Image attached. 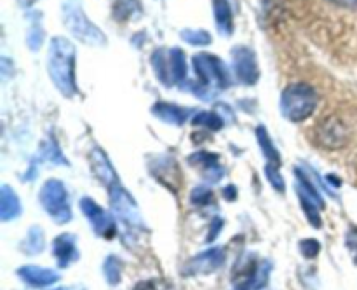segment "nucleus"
I'll use <instances>...</instances> for the list:
<instances>
[{"mask_svg": "<svg viewBox=\"0 0 357 290\" xmlns=\"http://www.w3.org/2000/svg\"><path fill=\"white\" fill-rule=\"evenodd\" d=\"M21 250L28 255H37L44 250V231L38 226L30 227L26 238L21 241Z\"/></svg>", "mask_w": 357, "mask_h": 290, "instance_id": "nucleus-23", "label": "nucleus"}, {"mask_svg": "<svg viewBox=\"0 0 357 290\" xmlns=\"http://www.w3.org/2000/svg\"><path fill=\"white\" fill-rule=\"evenodd\" d=\"M56 290H86V289H82V287H59V289Z\"/></svg>", "mask_w": 357, "mask_h": 290, "instance_id": "nucleus-38", "label": "nucleus"}, {"mask_svg": "<svg viewBox=\"0 0 357 290\" xmlns=\"http://www.w3.org/2000/svg\"><path fill=\"white\" fill-rule=\"evenodd\" d=\"M223 194H225V198L229 199V201H232V199H236L237 191H236V187H234V185H229V187H227L225 191H223Z\"/></svg>", "mask_w": 357, "mask_h": 290, "instance_id": "nucleus-37", "label": "nucleus"}, {"mask_svg": "<svg viewBox=\"0 0 357 290\" xmlns=\"http://www.w3.org/2000/svg\"><path fill=\"white\" fill-rule=\"evenodd\" d=\"M188 163H190L192 166H197L199 170H201L202 177L208 182L216 184V182L222 180L223 166L220 164V157L216 156V154L208 152V150H199V152L192 154V156L188 157Z\"/></svg>", "mask_w": 357, "mask_h": 290, "instance_id": "nucleus-12", "label": "nucleus"}, {"mask_svg": "<svg viewBox=\"0 0 357 290\" xmlns=\"http://www.w3.org/2000/svg\"><path fill=\"white\" fill-rule=\"evenodd\" d=\"M42 38H44V30L40 27V14H35L33 23H31L30 31H28V45H30V49L37 51L42 44Z\"/></svg>", "mask_w": 357, "mask_h": 290, "instance_id": "nucleus-29", "label": "nucleus"}, {"mask_svg": "<svg viewBox=\"0 0 357 290\" xmlns=\"http://www.w3.org/2000/svg\"><path fill=\"white\" fill-rule=\"evenodd\" d=\"M257 138H258V143H260L261 150H264V156L265 159H267L268 166L281 168V156H279L278 149H275V145L272 143V138L268 136V131L265 126H258Z\"/></svg>", "mask_w": 357, "mask_h": 290, "instance_id": "nucleus-21", "label": "nucleus"}, {"mask_svg": "<svg viewBox=\"0 0 357 290\" xmlns=\"http://www.w3.org/2000/svg\"><path fill=\"white\" fill-rule=\"evenodd\" d=\"M190 201L194 203L195 206H208L209 203L213 201V192L211 189H208L206 185H199L192 191Z\"/></svg>", "mask_w": 357, "mask_h": 290, "instance_id": "nucleus-31", "label": "nucleus"}, {"mask_svg": "<svg viewBox=\"0 0 357 290\" xmlns=\"http://www.w3.org/2000/svg\"><path fill=\"white\" fill-rule=\"evenodd\" d=\"M345 243H347L349 252H351L352 259H354V262L357 264V227H354V229L349 231V233H347V240H345Z\"/></svg>", "mask_w": 357, "mask_h": 290, "instance_id": "nucleus-33", "label": "nucleus"}, {"mask_svg": "<svg viewBox=\"0 0 357 290\" xmlns=\"http://www.w3.org/2000/svg\"><path fill=\"white\" fill-rule=\"evenodd\" d=\"M169 72L173 84L187 82V61H185V52L180 48L169 49Z\"/></svg>", "mask_w": 357, "mask_h": 290, "instance_id": "nucleus-22", "label": "nucleus"}, {"mask_svg": "<svg viewBox=\"0 0 357 290\" xmlns=\"http://www.w3.org/2000/svg\"><path fill=\"white\" fill-rule=\"evenodd\" d=\"M80 210L87 217L91 227H93V231L98 236L105 238V240H112L115 236L117 227H115L114 219L96 201H93L91 198H82L80 199Z\"/></svg>", "mask_w": 357, "mask_h": 290, "instance_id": "nucleus-8", "label": "nucleus"}, {"mask_svg": "<svg viewBox=\"0 0 357 290\" xmlns=\"http://www.w3.org/2000/svg\"><path fill=\"white\" fill-rule=\"evenodd\" d=\"M261 290H267V289H261Z\"/></svg>", "mask_w": 357, "mask_h": 290, "instance_id": "nucleus-39", "label": "nucleus"}, {"mask_svg": "<svg viewBox=\"0 0 357 290\" xmlns=\"http://www.w3.org/2000/svg\"><path fill=\"white\" fill-rule=\"evenodd\" d=\"M222 227H223V220L220 219V217H216V219H213L211 229H209V233H208V241L215 240V238L220 234V231H222Z\"/></svg>", "mask_w": 357, "mask_h": 290, "instance_id": "nucleus-34", "label": "nucleus"}, {"mask_svg": "<svg viewBox=\"0 0 357 290\" xmlns=\"http://www.w3.org/2000/svg\"><path fill=\"white\" fill-rule=\"evenodd\" d=\"M110 206L115 215L128 227H143V220L135 198L119 182L110 187Z\"/></svg>", "mask_w": 357, "mask_h": 290, "instance_id": "nucleus-7", "label": "nucleus"}, {"mask_svg": "<svg viewBox=\"0 0 357 290\" xmlns=\"http://www.w3.org/2000/svg\"><path fill=\"white\" fill-rule=\"evenodd\" d=\"M295 177H296V192H298L300 203H302V208L305 212L307 219L312 224L314 227H321V215L319 212L324 208V199L321 196L319 189L314 185V182L310 180L309 173L302 168H295Z\"/></svg>", "mask_w": 357, "mask_h": 290, "instance_id": "nucleus-6", "label": "nucleus"}, {"mask_svg": "<svg viewBox=\"0 0 357 290\" xmlns=\"http://www.w3.org/2000/svg\"><path fill=\"white\" fill-rule=\"evenodd\" d=\"M121 271H122V264L115 255H110L107 257L103 264V273H105V278L110 285H117L121 282Z\"/></svg>", "mask_w": 357, "mask_h": 290, "instance_id": "nucleus-27", "label": "nucleus"}, {"mask_svg": "<svg viewBox=\"0 0 357 290\" xmlns=\"http://www.w3.org/2000/svg\"><path fill=\"white\" fill-rule=\"evenodd\" d=\"M152 66L153 72H155L157 79L164 84V86H171L173 80H171V72H169V51L167 49H157L152 55Z\"/></svg>", "mask_w": 357, "mask_h": 290, "instance_id": "nucleus-20", "label": "nucleus"}, {"mask_svg": "<svg viewBox=\"0 0 357 290\" xmlns=\"http://www.w3.org/2000/svg\"><path fill=\"white\" fill-rule=\"evenodd\" d=\"M181 38L192 45H208L211 44V34L206 30H194V28H187L181 31Z\"/></svg>", "mask_w": 357, "mask_h": 290, "instance_id": "nucleus-28", "label": "nucleus"}, {"mask_svg": "<svg viewBox=\"0 0 357 290\" xmlns=\"http://www.w3.org/2000/svg\"><path fill=\"white\" fill-rule=\"evenodd\" d=\"M223 262H225V250L222 247H213L190 259L183 273L185 275H211L222 268Z\"/></svg>", "mask_w": 357, "mask_h": 290, "instance_id": "nucleus-10", "label": "nucleus"}, {"mask_svg": "<svg viewBox=\"0 0 357 290\" xmlns=\"http://www.w3.org/2000/svg\"><path fill=\"white\" fill-rule=\"evenodd\" d=\"M35 161H49L52 164H63V166H68V161L63 156V152L59 150L58 143H54L52 140H47V142L42 143L40 152H38V157Z\"/></svg>", "mask_w": 357, "mask_h": 290, "instance_id": "nucleus-24", "label": "nucleus"}, {"mask_svg": "<svg viewBox=\"0 0 357 290\" xmlns=\"http://www.w3.org/2000/svg\"><path fill=\"white\" fill-rule=\"evenodd\" d=\"M17 276L24 283H28L31 287H37V289L52 285V283H56L59 280V275L54 269L40 268V266H23V268L17 269Z\"/></svg>", "mask_w": 357, "mask_h": 290, "instance_id": "nucleus-15", "label": "nucleus"}, {"mask_svg": "<svg viewBox=\"0 0 357 290\" xmlns=\"http://www.w3.org/2000/svg\"><path fill=\"white\" fill-rule=\"evenodd\" d=\"M52 255L58 261L59 268H68L70 264L79 259V250H77V241L73 234H59L52 241Z\"/></svg>", "mask_w": 357, "mask_h": 290, "instance_id": "nucleus-13", "label": "nucleus"}, {"mask_svg": "<svg viewBox=\"0 0 357 290\" xmlns=\"http://www.w3.org/2000/svg\"><path fill=\"white\" fill-rule=\"evenodd\" d=\"M40 205L44 206L45 212L51 215L56 224H66L72 219V208L68 201V191L65 184L58 178H49L40 189Z\"/></svg>", "mask_w": 357, "mask_h": 290, "instance_id": "nucleus-4", "label": "nucleus"}, {"mask_svg": "<svg viewBox=\"0 0 357 290\" xmlns=\"http://www.w3.org/2000/svg\"><path fill=\"white\" fill-rule=\"evenodd\" d=\"M152 173L159 178V182L167 185L173 192H176L178 187H180V170H178V164L173 159H169V157H160V159H157L155 164L152 166Z\"/></svg>", "mask_w": 357, "mask_h": 290, "instance_id": "nucleus-16", "label": "nucleus"}, {"mask_svg": "<svg viewBox=\"0 0 357 290\" xmlns=\"http://www.w3.org/2000/svg\"><path fill=\"white\" fill-rule=\"evenodd\" d=\"M265 177H267V180L271 182L272 187L275 189L278 192H281V194H284L286 191V184H284V178H282L281 171H279V168L275 166H265Z\"/></svg>", "mask_w": 357, "mask_h": 290, "instance_id": "nucleus-30", "label": "nucleus"}, {"mask_svg": "<svg viewBox=\"0 0 357 290\" xmlns=\"http://www.w3.org/2000/svg\"><path fill=\"white\" fill-rule=\"evenodd\" d=\"M213 9H215V21L220 35H223V37L232 35L234 17L229 0H213Z\"/></svg>", "mask_w": 357, "mask_h": 290, "instance_id": "nucleus-19", "label": "nucleus"}, {"mask_svg": "<svg viewBox=\"0 0 357 290\" xmlns=\"http://www.w3.org/2000/svg\"><path fill=\"white\" fill-rule=\"evenodd\" d=\"M89 161H91V168H93V173L101 184L108 185L112 187L114 184H117L119 178L115 175L114 166H112L110 159L107 157V154L100 149V147H94L89 154Z\"/></svg>", "mask_w": 357, "mask_h": 290, "instance_id": "nucleus-14", "label": "nucleus"}, {"mask_svg": "<svg viewBox=\"0 0 357 290\" xmlns=\"http://www.w3.org/2000/svg\"><path fill=\"white\" fill-rule=\"evenodd\" d=\"M232 63L236 77L246 86H253L257 84L258 77H260V70H258L257 58L255 52L246 45H237L232 49Z\"/></svg>", "mask_w": 357, "mask_h": 290, "instance_id": "nucleus-9", "label": "nucleus"}, {"mask_svg": "<svg viewBox=\"0 0 357 290\" xmlns=\"http://www.w3.org/2000/svg\"><path fill=\"white\" fill-rule=\"evenodd\" d=\"M319 103L317 91L307 82H296L286 87L281 96V112L293 122H302L314 114Z\"/></svg>", "mask_w": 357, "mask_h": 290, "instance_id": "nucleus-2", "label": "nucleus"}, {"mask_svg": "<svg viewBox=\"0 0 357 290\" xmlns=\"http://www.w3.org/2000/svg\"><path fill=\"white\" fill-rule=\"evenodd\" d=\"M132 290H157L153 280H143V282L136 283V287Z\"/></svg>", "mask_w": 357, "mask_h": 290, "instance_id": "nucleus-35", "label": "nucleus"}, {"mask_svg": "<svg viewBox=\"0 0 357 290\" xmlns=\"http://www.w3.org/2000/svg\"><path fill=\"white\" fill-rule=\"evenodd\" d=\"M142 13V3L138 0H117L114 6V17L117 21H128Z\"/></svg>", "mask_w": 357, "mask_h": 290, "instance_id": "nucleus-25", "label": "nucleus"}, {"mask_svg": "<svg viewBox=\"0 0 357 290\" xmlns=\"http://www.w3.org/2000/svg\"><path fill=\"white\" fill-rule=\"evenodd\" d=\"M300 250H302V255L307 259H314L319 255L321 252V245L317 240H312V238H309V240H303L300 241Z\"/></svg>", "mask_w": 357, "mask_h": 290, "instance_id": "nucleus-32", "label": "nucleus"}, {"mask_svg": "<svg viewBox=\"0 0 357 290\" xmlns=\"http://www.w3.org/2000/svg\"><path fill=\"white\" fill-rule=\"evenodd\" d=\"M331 2L340 7H347V9H356L357 7V0H331Z\"/></svg>", "mask_w": 357, "mask_h": 290, "instance_id": "nucleus-36", "label": "nucleus"}, {"mask_svg": "<svg viewBox=\"0 0 357 290\" xmlns=\"http://www.w3.org/2000/svg\"><path fill=\"white\" fill-rule=\"evenodd\" d=\"M20 198H17L16 192H14L9 185H2V189H0V219H2L3 222H7V220H13L16 219V217H20Z\"/></svg>", "mask_w": 357, "mask_h": 290, "instance_id": "nucleus-18", "label": "nucleus"}, {"mask_svg": "<svg viewBox=\"0 0 357 290\" xmlns=\"http://www.w3.org/2000/svg\"><path fill=\"white\" fill-rule=\"evenodd\" d=\"M317 138L326 149H340L347 143V131L338 119L330 117L317 128Z\"/></svg>", "mask_w": 357, "mask_h": 290, "instance_id": "nucleus-11", "label": "nucleus"}, {"mask_svg": "<svg viewBox=\"0 0 357 290\" xmlns=\"http://www.w3.org/2000/svg\"><path fill=\"white\" fill-rule=\"evenodd\" d=\"M47 70L54 86L63 96L72 98L77 93L75 86V48L65 37H54L49 44Z\"/></svg>", "mask_w": 357, "mask_h": 290, "instance_id": "nucleus-1", "label": "nucleus"}, {"mask_svg": "<svg viewBox=\"0 0 357 290\" xmlns=\"http://www.w3.org/2000/svg\"><path fill=\"white\" fill-rule=\"evenodd\" d=\"M192 63H194V70L202 86L209 87V89H213V87L227 89L230 86L229 70L218 56L209 55V52H199L194 56Z\"/></svg>", "mask_w": 357, "mask_h": 290, "instance_id": "nucleus-5", "label": "nucleus"}, {"mask_svg": "<svg viewBox=\"0 0 357 290\" xmlns=\"http://www.w3.org/2000/svg\"><path fill=\"white\" fill-rule=\"evenodd\" d=\"M192 108L178 107V105L173 103H164V101H159L152 107V114L155 115L157 119H160L162 122L171 126H181L188 117L192 115Z\"/></svg>", "mask_w": 357, "mask_h": 290, "instance_id": "nucleus-17", "label": "nucleus"}, {"mask_svg": "<svg viewBox=\"0 0 357 290\" xmlns=\"http://www.w3.org/2000/svg\"><path fill=\"white\" fill-rule=\"evenodd\" d=\"M63 21L70 34L91 45H103L107 42L103 31L86 16L80 0H63Z\"/></svg>", "mask_w": 357, "mask_h": 290, "instance_id": "nucleus-3", "label": "nucleus"}, {"mask_svg": "<svg viewBox=\"0 0 357 290\" xmlns=\"http://www.w3.org/2000/svg\"><path fill=\"white\" fill-rule=\"evenodd\" d=\"M192 124L194 126H202V128H208L211 131H218L222 129V126L225 124L222 115H218L216 112H208V110H201L192 117Z\"/></svg>", "mask_w": 357, "mask_h": 290, "instance_id": "nucleus-26", "label": "nucleus"}]
</instances>
